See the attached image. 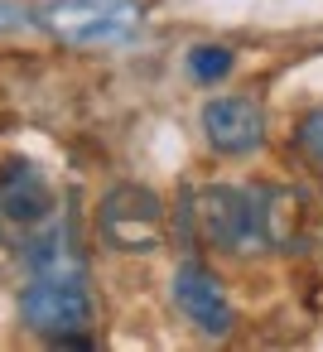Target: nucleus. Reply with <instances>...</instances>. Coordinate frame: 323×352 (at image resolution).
I'll return each mask as SVG.
<instances>
[{"instance_id":"obj_1","label":"nucleus","mask_w":323,"mask_h":352,"mask_svg":"<svg viewBox=\"0 0 323 352\" xmlns=\"http://www.w3.org/2000/svg\"><path fill=\"white\" fill-rule=\"evenodd\" d=\"M20 314H25V328H34L39 338H54L63 347L87 342L82 338L92 328L87 275H30V285L20 289Z\"/></svg>"},{"instance_id":"obj_2","label":"nucleus","mask_w":323,"mask_h":352,"mask_svg":"<svg viewBox=\"0 0 323 352\" xmlns=\"http://www.w3.org/2000/svg\"><path fill=\"white\" fill-rule=\"evenodd\" d=\"M97 232L111 251L150 256L164 246V203L145 184H116L97 203Z\"/></svg>"},{"instance_id":"obj_3","label":"nucleus","mask_w":323,"mask_h":352,"mask_svg":"<svg viewBox=\"0 0 323 352\" xmlns=\"http://www.w3.org/2000/svg\"><path fill=\"white\" fill-rule=\"evenodd\" d=\"M39 25L73 49H102L140 30V6L135 0H49Z\"/></svg>"},{"instance_id":"obj_4","label":"nucleus","mask_w":323,"mask_h":352,"mask_svg":"<svg viewBox=\"0 0 323 352\" xmlns=\"http://www.w3.org/2000/svg\"><path fill=\"white\" fill-rule=\"evenodd\" d=\"M193 227L208 246L227 251V256H246V251H265V232H260V208L251 188H232V184H212L193 198Z\"/></svg>"},{"instance_id":"obj_5","label":"nucleus","mask_w":323,"mask_h":352,"mask_svg":"<svg viewBox=\"0 0 323 352\" xmlns=\"http://www.w3.org/2000/svg\"><path fill=\"white\" fill-rule=\"evenodd\" d=\"M54 217V184L30 160H0V236L25 241Z\"/></svg>"},{"instance_id":"obj_6","label":"nucleus","mask_w":323,"mask_h":352,"mask_svg":"<svg viewBox=\"0 0 323 352\" xmlns=\"http://www.w3.org/2000/svg\"><path fill=\"white\" fill-rule=\"evenodd\" d=\"M203 135L217 155H256L265 145V107L256 97H212L203 107Z\"/></svg>"},{"instance_id":"obj_7","label":"nucleus","mask_w":323,"mask_h":352,"mask_svg":"<svg viewBox=\"0 0 323 352\" xmlns=\"http://www.w3.org/2000/svg\"><path fill=\"white\" fill-rule=\"evenodd\" d=\"M169 289H174V304L188 314V323H198L208 338H227L232 333L236 309H232V299H227V289H222V280L212 270H203V265L188 261V265L174 270Z\"/></svg>"},{"instance_id":"obj_8","label":"nucleus","mask_w":323,"mask_h":352,"mask_svg":"<svg viewBox=\"0 0 323 352\" xmlns=\"http://www.w3.org/2000/svg\"><path fill=\"white\" fill-rule=\"evenodd\" d=\"M256 208H260V232H265V251H294L309 232V203L299 188H251Z\"/></svg>"},{"instance_id":"obj_9","label":"nucleus","mask_w":323,"mask_h":352,"mask_svg":"<svg viewBox=\"0 0 323 352\" xmlns=\"http://www.w3.org/2000/svg\"><path fill=\"white\" fill-rule=\"evenodd\" d=\"M232 63H236V54L227 44H198V49H188V73L198 82H222L232 73Z\"/></svg>"},{"instance_id":"obj_10","label":"nucleus","mask_w":323,"mask_h":352,"mask_svg":"<svg viewBox=\"0 0 323 352\" xmlns=\"http://www.w3.org/2000/svg\"><path fill=\"white\" fill-rule=\"evenodd\" d=\"M299 150L323 164V107H313V111L299 121Z\"/></svg>"},{"instance_id":"obj_11","label":"nucleus","mask_w":323,"mask_h":352,"mask_svg":"<svg viewBox=\"0 0 323 352\" xmlns=\"http://www.w3.org/2000/svg\"><path fill=\"white\" fill-rule=\"evenodd\" d=\"M25 25H30V20H25V10L0 0V34H15V30H25Z\"/></svg>"}]
</instances>
